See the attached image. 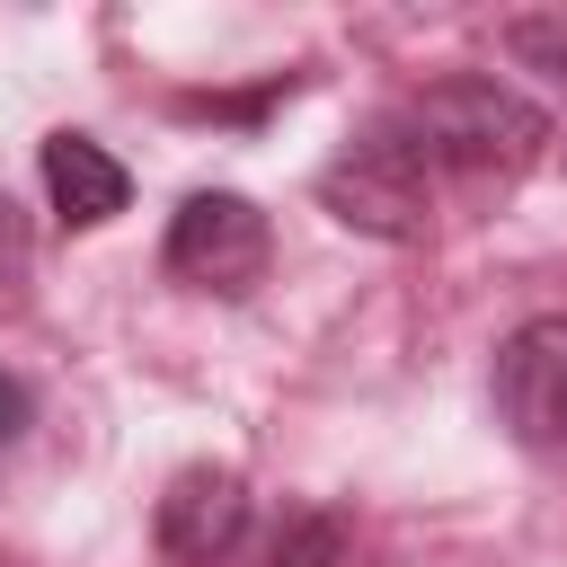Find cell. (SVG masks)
Returning a JSON list of instances; mask_svg holds the SVG:
<instances>
[{"label":"cell","instance_id":"obj_8","mask_svg":"<svg viewBox=\"0 0 567 567\" xmlns=\"http://www.w3.org/2000/svg\"><path fill=\"white\" fill-rule=\"evenodd\" d=\"M496 44H505L523 71H540V80L567 89V0H558V9H514V18L496 27Z\"/></svg>","mask_w":567,"mask_h":567},{"label":"cell","instance_id":"obj_6","mask_svg":"<svg viewBox=\"0 0 567 567\" xmlns=\"http://www.w3.org/2000/svg\"><path fill=\"white\" fill-rule=\"evenodd\" d=\"M44 195H53V221L62 230H106L124 204H133V177H124V159L106 151V142H89V133H44Z\"/></svg>","mask_w":567,"mask_h":567},{"label":"cell","instance_id":"obj_7","mask_svg":"<svg viewBox=\"0 0 567 567\" xmlns=\"http://www.w3.org/2000/svg\"><path fill=\"white\" fill-rule=\"evenodd\" d=\"M239 567H346V523L319 505H284L275 523H257Z\"/></svg>","mask_w":567,"mask_h":567},{"label":"cell","instance_id":"obj_11","mask_svg":"<svg viewBox=\"0 0 567 567\" xmlns=\"http://www.w3.org/2000/svg\"><path fill=\"white\" fill-rule=\"evenodd\" d=\"M27 425H35V399H27V381H9V372H0V443H18Z\"/></svg>","mask_w":567,"mask_h":567},{"label":"cell","instance_id":"obj_2","mask_svg":"<svg viewBox=\"0 0 567 567\" xmlns=\"http://www.w3.org/2000/svg\"><path fill=\"white\" fill-rule=\"evenodd\" d=\"M319 204H328L346 230L408 248V239H425V230H434L443 168L425 159V142H416V133L399 124V106H390V115H372V124H363L328 168H319Z\"/></svg>","mask_w":567,"mask_h":567},{"label":"cell","instance_id":"obj_10","mask_svg":"<svg viewBox=\"0 0 567 567\" xmlns=\"http://www.w3.org/2000/svg\"><path fill=\"white\" fill-rule=\"evenodd\" d=\"M27 266H35V230H27L18 195L0 186V284H27Z\"/></svg>","mask_w":567,"mask_h":567},{"label":"cell","instance_id":"obj_3","mask_svg":"<svg viewBox=\"0 0 567 567\" xmlns=\"http://www.w3.org/2000/svg\"><path fill=\"white\" fill-rule=\"evenodd\" d=\"M266 257H275V230H266V213H257L248 195H230V186H195V195L168 213V239H159V266H168L177 284H195V292H221V301L257 292Z\"/></svg>","mask_w":567,"mask_h":567},{"label":"cell","instance_id":"obj_5","mask_svg":"<svg viewBox=\"0 0 567 567\" xmlns=\"http://www.w3.org/2000/svg\"><path fill=\"white\" fill-rule=\"evenodd\" d=\"M487 399H496V425L523 452H558L567 443V310H540L496 346Z\"/></svg>","mask_w":567,"mask_h":567},{"label":"cell","instance_id":"obj_9","mask_svg":"<svg viewBox=\"0 0 567 567\" xmlns=\"http://www.w3.org/2000/svg\"><path fill=\"white\" fill-rule=\"evenodd\" d=\"M292 89H301V71H266V80H257V89H239V97H177V106H186V115H213V124H257V115H266V106H284Z\"/></svg>","mask_w":567,"mask_h":567},{"label":"cell","instance_id":"obj_1","mask_svg":"<svg viewBox=\"0 0 567 567\" xmlns=\"http://www.w3.org/2000/svg\"><path fill=\"white\" fill-rule=\"evenodd\" d=\"M399 124L425 142V159L443 168V186H514L549 151V115L523 89L487 80V71L425 80L416 97H399Z\"/></svg>","mask_w":567,"mask_h":567},{"label":"cell","instance_id":"obj_4","mask_svg":"<svg viewBox=\"0 0 567 567\" xmlns=\"http://www.w3.org/2000/svg\"><path fill=\"white\" fill-rule=\"evenodd\" d=\"M159 549L177 567H239L248 540H257V496L230 461H186L168 487H159V514H151Z\"/></svg>","mask_w":567,"mask_h":567}]
</instances>
